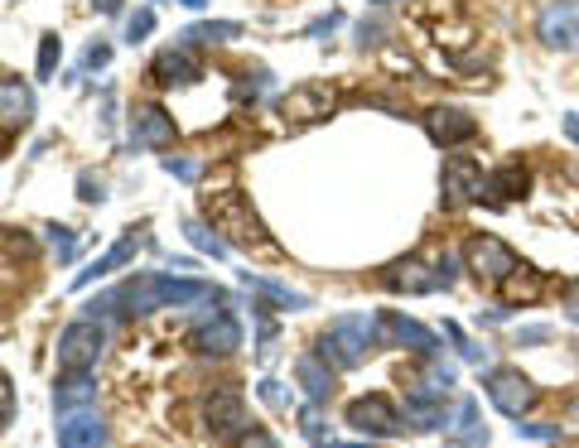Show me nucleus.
<instances>
[{
  "instance_id": "26",
  "label": "nucleus",
  "mask_w": 579,
  "mask_h": 448,
  "mask_svg": "<svg viewBox=\"0 0 579 448\" xmlns=\"http://www.w3.org/2000/svg\"><path fill=\"white\" fill-rule=\"evenodd\" d=\"M237 34H241V24H232V20H203V24H189L179 39L189 48V44H232Z\"/></svg>"
},
{
  "instance_id": "18",
  "label": "nucleus",
  "mask_w": 579,
  "mask_h": 448,
  "mask_svg": "<svg viewBox=\"0 0 579 448\" xmlns=\"http://www.w3.org/2000/svg\"><path fill=\"white\" fill-rule=\"evenodd\" d=\"M150 72H155V82H164V88H189V82L203 78V68L193 64V54H189L184 44H179V48H164V54L150 64Z\"/></svg>"
},
{
  "instance_id": "47",
  "label": "nucleus",
  "mask_w": 579,
  "mask_h": 448,
  "mask_svg": "<svg viewBox=\"0 0 579 448\" xmlns=\"http://www.w3.org/2000/svg\"><path fill=\"white\" fill-rule=\"evenodd\" d=\"M179 5H184V10H203V5H208V0H179Z\"/></svg>"
},
{
  "instance_id": "22",
  "label": "nucleus",
  "mask_w": 579,
  "mask_h": 448,
  "mask_svg": "<svg viewBox=\"0 0 579 448\" xmlns=\"http://www.w3.org/2000/svg\"><path fill=\"white\" fill-rule=\"evenodd\" d=\"M30 112H34L30 88H20V82H0V136L20 130L24 120H30Z\"/></svg>"
},
{
  "instance_id": "36",
  "label": "nucleus",
  "mask_w": 579,
  "mask_h": 448,
  "mask_svg": "<svg viewBox=\"0 0 579 448\" xmlns=\"http://www.w3.org/2000/svg\"><path fill=\"white\" fill-rule=\"evenodd\" d=\"M516 343H550V323H526V329H516Z\"/></svg>"
},
{
  "instance_id": "30",
  "label": "nucleus",
  "mask_w": 579,
  "mask_h": 448,
  "mask_svg": "<svg viewBox=\"0 0 579 448\" xmlns=\"http://www.w3.org/2000/svg\"><path fill=\"white\" fill-rule=\"evenodd\" d=\"M48 246H54L58 261H72V256H78V237H72L68 227H48Z\"/></svg>"
},
{
  "instance_id": "20",
  "label": "nucleus",
  "mask_w": 579,
  "mask_h": 448,
  "mask_svg": "<svg viewBox=\"0 0 579 448\" xmlns=\"http://www.w3.org/2000/svg\"><path fill=\"white\" fill-rule=\"evenodd\" d=\"M454 381H458V371L454 367H444L440 357H430V367L420 371V377H410V401H425V405H440L444 395L454 391Z\"/></svg>"
},
{
  "instance_id": "13",
  "label": "nucleus",
  "mask_w": 579,
  "mask_h": 448,
  "mask_svg": "<svg viewBox=\"0 0 579 448\" xmlns=\"http://www.w3.org/2000/svg\"><path fill=\"white\" fill-rule=\"evenodd\" d=\"M382 337H391L396 347H410V353H420V357H440V337H434L425 323H416V319H406V313H382Z\"/></svg>"
},
{
  "instance_id": "7",
  "label": "nucleus",
  "mask_w": 579,
  "mask_h": 448,
  "mask_svg": "<svg viewBox=\"0 0 579 448\" xmlns=\"http://www.w3.org/2000/svg\"><path fill=\"white\" fill-rule=\"evenodd\" d=\"M464 265L474 271V280H483V285H502L522 261H516V251L507 246V241H498V237H474V241L464 246Z\"/></svg>"
},
{
  "instance_id": "32",
  "label": "nucleus",
  "mask_w": 579,
  "mask_h": 448,
  "mask_svg": "<svg viewBox=\"0 0 579 448\" xmlns=\"http://www.w3.org/2000/svg\"><path fill=\"white\" fill-rule=\"evenodd\" d=\"M150 30H155V15H150V10H136V15L126 20V44H140Z\"/></svg>"
},
{
  "instance_id": "33",
  "label": "nucleus",
  "mask_w": 579,
  "mask_h": 448,
  "mask_svg": "<svg viewBox=\"0 0 579 448\" xmlns=\"http://www.w3.org/2000/svg\"><path fill=\"white\" fill-rule=\"evenodd\" d=\"M54 64H58V34H44L39 39V78H54Z\"/></svg>"
},
{
  "instance_id": "2",
  "label": "nucleus",
  "mask_w": 579,
  "mask_h": 448,
  "mask_svg": "<svg viewBox=\"0 0 579 448\" xmlns=\"http://www.w3.org/2000/svg\"><path fill=\"white\" fill-rule=\"evenodd\" d=\"M382 343V323L367 319V313H343V319H333L329 329L319 337V357L329 361L338 371H353L367 361V353Z\"/></svg>"
},
{
  "instance_id": "28",
  "label": "nucleus",
  "mask_w": 579,
  "mask_h": 448,
  "mask_svg": "<svg viewBox=\"0 0 579 448\" xmlns=\"http://www.w3.org/2000/svg\"><path fill=\"white\" fill-rule=\"evenodd\" d=\"M247 285L261 289L265 299H275V305H285V309H309V295H299V289H290V285L265 280V275H251V271H247Z\"/></svg>"
},
{
  "instance_id": "38",
  "label": "nucleus",
  "mask_w": 579,
  "mask_h": 448,
  "mask_svg": "<svg viewBox=\"0 0 579 448\" xmlns=\"http://www.w3.org/2000/svg\"><path fill=\"white\" fill-rule=\"evenodd\" d=\"M237 448H281V444H275L265 429H247V434L237 439Z\"/></svg>"
},
{
  "instance_id": "50",
  "label": "nucleus",
  "mask_w": 579,
  "mask_h": 448,
  "mask_svg": "<svg viewBox=\"0 0 579 448\" xmlns=\"http://www.w3.org/2000/svg\"><path fill=\"white\" fill-rule=\"evenodd\" d=\"M575 179H579V169H575Z\"/></svg>"
},
{
  "instance_id": "24",
  "label": "nucleus",
  "mask_w": 579,
  "mask_h": 448,
  "mask_svg": "<svg viewBox=\"0 0 579 448\" xmlns=\"http://www.w3.org/2000/svg\"><path fill=\"white\" fill-rule=\"evenodd\" d=\"M531 184V174L522 164H502V169H492L488 179H483V193H488L492 203H512V198H522Z\"/></svg>"
},
{
  "instance_id": "27",
  "label": "nucleus",
  "mask_w": 579,
  "mask_h": 448,
  "mask_svg": "<svg viewBox=\"0 0 579 448\" xmlns=\"http://www.w3.org/2000/svg\"><path fill=\"white\" fill-rule=\"evenodd\" d=\"M507 299H541V289H546V275L541 271H531V265H516L512 275L498 285Z\"/></svg>"
},
{
  "instance_id": "3",
  "label": "nucleus",
  "mask_w": 579,
  "mask_h": 448,
  "mask_svg": "<svg viewBox=\"0 0 579 448\" xmlns=\"http://www.w3.org/2000/svg\"><path fill=\"white\" fill-rule=\"evenodd\" d=\"M203 212H208V222L217 232H227L237 241V246H271V237H265L261 217L251 212L247 193L237 188H223V193H203Z\"/></svg>"
},
{
  "instance_id": "43",
  "label": "nucleus",
  "mask_w": 579,
  "mask_h": 448,
  "mask_svg": "<svg viewBox=\"0 0 579 448\" xmlns=\"http://www.w3.org/2000/svg\"><path fill=\"white\" fill-rule=\"evenodd\" d=\"M565 319H570V323H579V285H570V289H565Z\"/></svg>"
},
{
  "instance_id": "42",
  "label": "nucleus",
  "mask_w": 579,
  "mask_h": 448,
  "mask_svg": "<svg viewBox=\"0 0 579 448\" xmlns=\"http://www.w3.org/2000/svg\"><path fill=\"white\" fill-rule=\"evenodd\" d=\"M106 58H112V48H106V44H92L88 54H82V68H102Z\"/></svg>"
},
{
  "instance_id": "4",
  "label": "nucleus",
  "mask_w": 579,
  "mask_h": 448,
  "mask_svg": "<svg viewBox=\"0 0 579 448\" xmlns=\"http://www.w3.org/2000/svg\"><path fill=\"white\" fill-rule=\"evenodd\" d=\"M382 285L396 289V295H434V289H450L454 285V261L444 256L440 265L425 261H391L382 271Z\"/></svg>"
},
{
  "instance_id": "14",
  "label": "nucleus",
  "mask_w": 579,
  "mask_h": 448,
  "mask_svg": "<svg viewBox=\"0 0 579 448\" xmlns=\"http://www.w3.org/2000/svg\"><path fill=\"white\" fill-rule=\"evenodd\" d=\"M189 343H193V353H203V357H232L241 347V329H237V319L217 313L213 323H203V329L189 333Z\"/></svg>"
},
{
  "instance_id": "12",
  "label": "nucleus",
  "mask_w": 579,
  "mask_h": 448,
  "mask_svg": "<svg viewBox=\"0 0 579 448\" xmlns=\"http://www.w3.org/2000/svg\"><path fill=\"white\" fill-rule=\"evenodd\" d=\"M425 136L434 145H444V150H454V145L478 136V120L464 106H434V112H425Z\"/></svg>"
},
{
  "instance_id": "25",
  "label": "nucleus",
  "mask_w": 579,
  "mask_h": 448,
  "mask_svg": "<svg viewBox=\"0 0 579 448\" xmlns=\"http://www.w3.org/2000/svg\"><path fill=\"white\" fill-rule=\"evenodd\" d=\"M96 401V386L88 371H68V381H58V391H54V410L58 415H68V410H88Z\"/></svg>"
},
{
  "instance_id": "1",
  "label": "nucleus",
  "mask_w": 579,
  "mask_h": 448,
  "mask_svg": "<svg viewBox=\"0 0 579 448\" xmlns=\"http://www.w3.org/2000/svg\"><path fill=\"white\" fill-rule=\"evenodd\" d=\"M193 299H213V285L203 280H174V275H140V280H126L112 295L92 299V319L96 313H112V309H126V313H150V309H179V305H193Z\"/></svg>"
},
{
  "instance_id": "11",
  "label": "nucleus",
  "mask_w": 579,
  "mask_h": 448,
  "mask_svg": "<svg viewBox=\"0 0 579 448\" xmlns=\"http://www.w3.org/2000/svg\"><path fill=\"white\" fill-rule=\"evenodd\" d=\"M203 420H208L213 439H241L247 434V401L237 391H213L203 405Z\"/></svg>"
},
{
  "instance_id": "23",
  "label": "nucleus",
  "mask_w": 579,
  "mask_h": 448,
  "mask_svg": "<svg viewBox=\"0 0 579 448\" xmlns=\"http://www.w3.org/2000/svg\"><path fill=\"white\" fill-rule=\"evenodd\" d=\"M140 246H145V241H140L136 232H130V237H121V241H116V246H112V251H106V256H102V261H92V265H88V271H78V280H72V285H78V289H88L92 280H102V275H112V271H116V265H126V261H130V256H136V251H140Z\"/></svg>"
},
{
  "instance_id": "29",
  "label": "nucleus",
  "mask_w": 579,
  "mask_h": 448,
  "mask_svg": "<svg viewBox=\"0 0 579 448\" xmlns=\"http://www.w3.org/2000/svg\"><path fill=\"white\" fill-rule=\"evenodd\" d=\"M184 237L198 251H208V256H227V241L217 237V227H208V222H184Z\"/></svg>"
},
{
  "instance_id": "40",
  "label": "nucleus",
  "mask_w": 579,
  "mask_h": 448,
  "mask_svg": "<svg viewBox=\"0 0 579 448\" xmlns=\"http://www.w3.org/2000/svg\"><path fill=\"white\" fill-rule=\"evenodd\" d=\"M78 198H82V203H102L106 193H102V184H92V179L82 174V179H78Z\"/></svg>"
},
{
  "instance_id": "5",
  "label": "nucleus",
  "mask_w": 579,
  "mask_h": 448,
  "mask_svg": "<svg viewBox=\"0 0 579 448\" xmlns=\"http://www.w3.org/2000/svg\"><path fill=\"white\" fill-rule=\"evenodd\" d=\"M102 343H106V333L96 329V319H78V323H68L64 333H58V371H92L96 367V357H102Z\"/></svg>"
},
{
  "instance_id": "9",
  "label": "nucleus",
  "mask_w": 579,
  "mask_h": 448,
  "mask_svg": "<svg viewBox=\"0 0 579 448\" xmlns=\"http://www.w3.org/2000/svg\"><path fill=\"white\" fill-rule=\"evenodd\" d=\"M348 425L357 434H367V439H396L406 429V415L386 395H362V401L348 405Z\"/></svg>"
},
{
  "instance_id": "41",
  "label": "nucleus",
  "mask_w": 579,
  "mask_h": 448,
  "mask_svg": "<svg viewBox=\"0 0 579 448\" xmlns=\"http://www.w3.org/2000/svg\"><path fill=\"white\" fill-rule=\"evenodd\" d=\"M357 44H362V48H367V44H382V24H377V20H372V24L362 20V24H357Z\"/></svg>"
},
{
  "instance_id": "21",
  "label": "nucleus",
  "mask_w": 579,
  "mask_h": 448,
  "mask_svg": "<svg viewBox=\"0 0 579 448\" xmlns=\"http://www.w3.org/2000/svg\"><path fill=\"white\" fill-rule=\"evenodd\" d=\"M295 381L305 386L309 405H323L333 395V371H329V361H323L319 353H305V357L295 361Z\"/></svg>"
},
{
  "instance_id": "6",
  "label": "nucleus",
  "mask_w": 579,
  "mask_h": 448,
  "mask_svg": "<svg viewBox=\"0 0 579 448\" xmlns=\"http://www.w3.org/2000/svg\"><path fill=\"white\" fill-rule=\"evenodd\" d=\"M483 391H488V401L502 410L507 420H522L531 405H536V386H531V377H522L516 367H492L488 381H483Z\"/></svg>"
},
{
  "instance_id": "31",
  "label": "nucleus",
  "mask_w": 579,
  "mask_h": 448,
  "mask_svg": "<svg viewBox=\"0 0 579 448\" xmlns=\"http://www.w3.org/2000/svg\"><path fill=\"white\" fill-rule=\"evenodd\" d=\"M516 439H541V444H560V425H541V420H526V425H516Z\"/></svg>"
},
{
  "instance_id": "48",
  "label": "nucleus",
  "mask_w": 579,
  "mask_h": 448,
  "mask_svg": "<svg viewBox=\"0 0 579 448\" xmlns=\"http://www.w3.org/2000/svg\"><path fill=\"white\" fill-rule=\"evenodd\" d=\"M319 448H338V444H319ZM348 448H362V444H348Z\"/></svg>"
},
{
  "instance_id": "34",
  "label": "nucleus",
  "mask_w": 579,
  "mask_h": 448,
  "mask_svg": "<svg viewBox=\"0 0 579 448\" xmlns=\"http://www.w3.org/2000/svg\"><path fill=\"white\" fill-rule=\"evenodd\" d=\"M299 429H305L309 444H323V420H319V410H305V415H299Z\"/></svg>"
},
{
  "instance_id": "17",
  "label": "nucleus",
  "mask_w": 579,
  "mask_h": 448,
  "mask_svg": "<svg viewBox=\"0 0 579 448\" xmlns=\"http://www.w3.org/2000/svg\"><path fill=\"white\" fill-rule=\"evenodd\" d=\"M444 425H450V444L454 448H483V444H488V425L478 420V401H474V395H464Z\"/></svg>"
},
{
  "instance_id": "51",
  "label": "nucleus",
  "mask_w": 579,
  "mask_h": 448,
  "mask_svg": "<svg viewBox=\"0 0 579 448\" xmlns=\"http://www.w3.org/2000/svg\"><path fill=\"white\" fill-rule=\"evenodd\" d=\"M565 448H570V444H565Z\"/></svg>"
},
{
  "instance_id": "46",
  "label": "nucleus",
  "mask_w": 579,
  "mask_h": 448,
  "mask_svg": "<svg viewBox=\"0 0 579 448\" xmlns=\"http://www.w3.org/2000/svg\"><path fill=\"white\" fill-rule=\"evenodd\" d=\"M96 10H102V15H116V10H121V0H96Z\"/></svg>"
},
{
  "instance_id": "10",
  "label": "nucleus",
  "mask_w": 579,
  "mask_h": 448,
  "mask_svg": "<svg viewBox=\"0 0 579 448\" xmlns=\"http://www.w3.org/2000/svg\"><path fill=\"white\" fill-rule=\"evenodd\" d=\"M440 188H444V208H468L474 198H483V169H478V160H468V154L444 160Z\"/></svg>"
},
{
  "instance_id": "19",
  "label": "nucleus",
  "mask_w": 579,
  "mask_h": 448,
  "mask_svg": "<svg viewBox=\"0 0 579 448\" xmlns=\"http://www.w3.org/2000/svg\"><path fill=\"white\" fill-rule=\"evenodd\" d=\"M130 140L136 145H174V116L160 106H136L130 112Z\"/></svg>"
},
{
  "instance_id": "16",
  "label": "nucleus",
  "mask_w": 579,
  "mask_h": 448,
  "mask_svg": "<svg viewBox=\"0 0 579 448\" xmlns=\"http://www.w3.org/2000/svg\"><path fill=\"white\" fill-rule=\"evenodd\" d=\"M333 102H338V96L329 88H314V82H309V88H295L290 96H281L275 112H281L285 120H323L333 112Z\"/></svg>"
},
{
  "instance_id": "37",
  "label": "nucleus",
  "mask_w": 579,
  "mask_h": 448,
  "mask_svg": "<svg viewBox=\"0 0 579 448\" xmlns=\"http://www.w3.org/2000/svg\"><path fill=\"white\" fill-rule=\"evenodd\" d=\"M10 415H15V391H10V381L0 377V429L10 425Z\"/></svg>"
},
{
  "instance_id": "8",
  "label": "nucleus",
  "mask_w": 579,
  "mask_h": 448,
  "mask_svg": "<svg viewBox=\"0 0 579 448\" xmlns=\"http://www.w3.org/2000/svg\"><path fill=\"white\" fill-rule=\"evenodd\" d=\"M536 39L555 54H579V0H550L536 15Z\"/></svg>"
},
{
  "instance_id": "45",
  "label": "nucleus",
  "mask_w": 579,
  "mask_h": 448,
  "mask_svg": "<svg viewBox=\"0 0 579 448\" xmlns=\"http://www.w3.org/2000/svg\"><path fill=\"white\" fill-rule=\"evenodd\" d=\"M565 136H570V140L579 145V112H570V116H565Z\"/></svg>"
},
{
  "instance_id": "44",
  "label": "nucleus",
  "mask_w": 579,
  "mask_h": 448,
  "mask_svg": "<svg viewBox=\"0 0 579 448\" xmlns=\"http://www.w3.org/2000/svg\"><path fill=\"white\" fill-rule=\"evenodd\" d=\"M333 30H338V15H323V20L309 24V39H319V34H333Z\"/></svg>"
},
{
  "instance_id": "39",
  "label": "nucleus",
  "mask_w": 579,
  "mask_h": 448,
  "mask_svg": "<svg viewBox=\"0 0 579 448\" xmlns=\"http://www.w3.org/2000/svg\"><path fill=\"white\" fill-rule=\"evenodd\" d=\"M261 401H265V405H275V410H285V391H281V381H261Z\"/></svg>"
},
{
  "instance_id": "49",
  "label": "nucleus",
  "mask_w": 579,
  "mask_h": 448,
  "mask_svg": "<svg viewBox=\"0 0 579 448\" xmlns=\"http://www.w3.org/2000/svg\"><path fill=\"white\" fill-rule=\"evenodd\" d=\"M377 5H391V0H377Z\"/></svg>"
},
{
  "instance_id": "15",
  "label": "nucleus",
  "mask_w": 579,
  "mask_h": 448,
  "mask_svg": "<svg viewBox=\"0 0 579 448\" xmlns=\"http://www.w3.org/2000/svg\"><path fill=\"white\" fill-rule=\"evenodd\" d=\"M102 439H106V429L92 405L58 415V448H102Z\"/></svg>"
},
{
  "instance_id": "35",
  "label": "nucleus",
  "mask_w": 579,
  "mask_h": 448,
  "mask_svg": "<svg viewBox=\"0 0 579 448\" xmlns=\"http://www.w3.org/2000/svg\"><path fill=\"white\" fill-rule=\"evenodd\" d=\"M164 174H174V179H184V184H193V179H198V164H193V160H174V154H169Z\"/></svg>"
}]
</instances>
